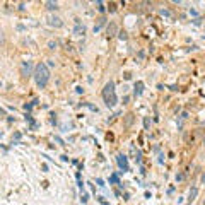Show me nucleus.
<instances>
[{"mask_svg": "<svg viewBox=\"0 0 205 205\" xmlns=\"http://www.w3.org/2000/svg\"><path fill=\"white\" fill-rule=\"evenodd\" d=\"M161 14H162V16H168V17H169V16H171V14H169V10H164V9H162V10H161Z\"/></svg>", "mask_w": 205, "mask_h": 205, "instance_id": "f8f14e48", "label": "nucleus"}, {"mask_svg": "<svg viewBox=\"0 0 205 205\" xmlns=\"http://www.w3.org/2000/svg\"><path fill=\"white\" fill-rule=\"evenodd\" d=\"M203 205H205V202H203Z\"/></svg>", "mask_w": 205, "mask_h": 205, "instance_id": "f3484780", "label": "nucleus"}, {"mask_svg": "<svg viewBox=\"0 0 205 205\" xmlns=\"http://www.w3.org/2000/svg\"><path fill=\"white\" fill-rule=\"evenodd\" d=\"M142 87H144V84L137 82V86H135V94H137V96H140V94H142Z\"/></svg>", "mask_w": 205, "mask_h": 205, "instance_id": "1a4fd4ad", "label": "nucleus"}, {"mask_svg": "<svg viewBox=\"0 0 205 205\" xmlns=\"http://www.w3.org/2000/svg\"><path fill=\"white\" fill-rule=\"evenodd\" d=\"M46 7H48V10H57L58 3L57 2H46Z\"/></svg>", "mask_w": 205, "mask_h": 205, "instance_id": "6e6552de", "label": "nucleus"}, {"mask_svg": "<svg viewBox=\"0 0 205 205\" xmlns=\"http://www.w3.org/2000/svg\"><path fill=\"white\" fill-rule=\"evenodd\" d=\"M197 193H198V190H197V188H192V190H190V200H193V198H195V197H197Z\"/></svg>", "mask_w": 205, "mask_h": 205, "instance_id": "9d476101", "label": "nucleus"}, {"mask_svg": "<svg viewBox=\"0 0 205 205\" xmlns=\"http://www.w3.org/2000/svg\"><path fill=\"white\" fill-rule=\"evenodd\" d=\"M118 164H120V168H122L123 171H128V162H127V157H125V156H122V154L118 156Z\"/></svg>", "mask_w": 205, "mask_h": 205, "instance_id": "39448f33", "label": "nucleus"}, {"mask_svg": "<svg viewBox=\"0 0 205 205\" xmlns=\"http://www.w3.org/2000/svg\"><path fill=\"white\" fill-rule=\"evenodd\" d=\"M102 99H104L106 106H109V108H113L116 104V92H115V82L113 80H109L104 86V89H102Z\"/></svg>", "mask_w": 205, "mask_h": 205, "instance_id": "f03ea898", "label": "nucleus"}, {"mask_svg": "<svg viewBox=\"0 0 205 205\" xmlns=\"http://www.w3.org/2000/svg\"><path fill=\"white\" fill-rule=\"evenodd\" d=\"M116 32H118V28H116V24L111 22V24L108 26V34H109V36H115Z\"/></svg>", "mask_w": 205, "mask_h": 205, "instance_id": "0eeeda50", "label": "nucleus"}, {"mask_svg": "<svg viewBox=\"0 0 205 205\" xmlns=\"http://www.w3.org/2000/svg\"><path fill=\"white\" fill-rule=\"evenodd\" d=\"M74 32H75L77 36L84 34V32H86V26H80V22L77 21V22H75V29H74Z\"/></svg>", "mask_w": 205, "mask_h": 205, "instance_id": "423d86ee", "label": "nucleus"}, {"mask_svg": "<svg viewBox=\"0 0 205 205\" xmlns=\"http://www.w3.org/2000/svg\"><path fill=\"white\" fill-rule=\"evenodd\" d=\"M48 24L51 26V28H60V26H62V19H60V17H57V16H50L48 17Z\"/></svg>", "mask_w": 205, "mask_h": 205, "instance_id": "20e7f679", "label": "nucleus"}, {"mask_svg": "<svg viewBox=\"0 0 205 205\" xmlns=\"http://www.w3.org/2000/svg\"><path fill=\"white\" fill-rule=\"evenodd\" d=\"M202 181H203V183H205V174H203V176H202Z\"/></svg>", "mask_w": 205, "mask_h": 205, "instance_id": "2eb2a0df", "label": "nucleus"}, {"mask_svg": "<svg viewBox=\"0 0 205 205\" xmlns=\"http://www.w3.org/2000/svg\"><path fill=\"white\" fill-rule=\"evenodd\" d=\"M34 80H36V86L38 87H46V84H48L50 80V70H48V65L45 63H38L34 67Z\"/></svg>", "mask_w": 205, "mask_h": 205, "instance_id": "f257e3e1", "label": "nucleus"}, {"mask_svg": "<svg viewBox=\"0 0 205 205\" xmlns=\"http://www.w3.org/2000/svg\"><path fill=\"white\" fill-rule=\"evenodd\" d=\"M50 48H51V50H55V48H57V43H53V41H50Z\"/></svg>", "mask_w": 205, "mask_h": 205, "instance_id": "ddd939ff", "label": "nucleus"}, {"mask_svg": "<svg viewBox=\"0 0 205 205\" xmlns=\"http://www.w3.org/2000/svg\"><path fill=\"white\" fill-rule=\"evenodd\" d=\"M3 41V38H2V32H0V43H2Z\"/></svg>", "mask_w": 205, "mask_h": 205, "instance_id": "4468645a", "label": "nucleus"}, {"mask_svg": "<svg viewBox=\"0 0 205 205\" xmlns=\"http://www.w3.org/2000/svg\"><path fill=\"white\" fill-rule=\"evenodd\" d=\"M21 74H22V77H29V75L34 74L31 62H22V65H21Z\"/></svg>", "mask_w": 205, "mask_h": 205, "instance_id": "7ed1b4c3", "label": "nucleus"}, {"mask_svg": "<svg viewBox=\"0 0 205 205\" xmlns=\"http://www.w3.org/2000/svg\"><path fill=\"white\" fill-rule=\"evenodd\" d=\"M132 122H133V118H132V115H127V125H130Z\"/></svg>", "mask_w": 205, "mask_h": 205, "instance_id": "9b49d317", "label": "nucleus"}, {"mask_svg": "<svg viewBox=\"0 0 205 205\" xmlns=\"http://www.w3.org/2000/svg\"><path fill=\"white\" fill-rule=\"evenodd\" d=\"M203 145H205V140H203Z\"/></svg>", "mask_w": 205, "mask_h": 205, "instance_id": "dca6fc26", "label": "nucleus"}]
</instances>
